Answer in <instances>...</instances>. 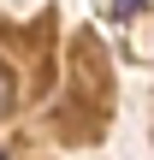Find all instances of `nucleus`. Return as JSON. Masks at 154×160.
<instances>
[{
	"instance_id": "1",
	"label": "nucleus",
	"mask_w": 154,
	"mask_h": 160,
	"mask_svg": "<svg viewBox=\"0 0 154 160\" xmlns=\"http://www.w3.org/2000/svg\"><path fill=\"white\" fill-rule=\"evenodd\" d=\"M12 107H18V89H12V71H6V65H0V119H6V113H12Z\"/></svg>"
},
{
	"instance_id": "2",
	"label": "nucleus",
	"mask_w": 154,
	"mask_h": 160,
	"mask_svg": "<svg viewBox=\"0 0 154 160\" xmlns=\"http://www.w3.org/2000/svg\"><path fill=\"white\" fill-rule=\"evenodd\" d=\"M137 6H142V0H113V12H119V18H131Z\"/></svg>"
},
{
	"instance_id": "3",
	"label": "nucleus",
	"mask_w": 154,
	"mask_h": 160,
	"mask_svg": "<svg viewBox=\"0 0 154 160\" xmlns=\"http://www.w3.org/2000/svg\"><path fill=\"white\" fill-rule=\"evenodd\" d=\"M0 160H6V148H0Z\"/></svg>"
}]
</instances>
